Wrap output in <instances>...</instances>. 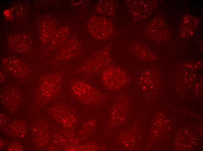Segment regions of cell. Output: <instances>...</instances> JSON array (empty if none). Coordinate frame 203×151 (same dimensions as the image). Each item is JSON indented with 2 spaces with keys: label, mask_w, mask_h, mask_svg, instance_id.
Returning a JSON list of instances; mask_svg holds the SVG:
<instances>
[{
  "label": "cell",
  "mask_w": 203,
  "mask_h": 151,
  "mask_svg": "<svg viewBox=\"0 0 203 151\" xmlns=\"http://www.w3.org/2000/svg\"><path fill=\"white\" fill-rule=\"evenodd\" d=\"M110 48V46H108L88 58L73 71V74L91 76L101 73L112 65Z\"/></svg>",
  "instance_id": "6da1fadb"
},
{
  "label": "cell",
  "mask_w": 203,
  "mask_h": 151,
  "mask_svg": "<svg viewBox=\"0 0 203 151\" xmlns=\"http://www.w3.org/2000/svg\"><path fill=\"white\" fill-rule=\"evenodd\" d=\"M69 85L73 95L84 104L96 105L105 99V96L102 92L82 79H72L69 81Z\"/></svg>",
  "instance_id": "7a4b0ae2"
},
{
  "label": "cell",
  "mask_w": 203,
  "mask_h": 151,
  "mask_svg": "<svg viewBox=\"0 0 203 151\" xmlns=\"http://www.w3.org/2000/svg\"><path fill=\"white\" fill-rule=\"evenodd\" d=\"M101 77L104 85L112 91H118L124 88L130 80V77L123 69L113 65L102 71Z\"/></svg>",
  "instance_id": "3957f363"
},
{
  "label": "cell",
  "mask_w": 203,
  "mask_h": 151,
  "mask_svg": "<svg viewBox=\"0 0 203 151\" xmlns=\"http://www.w3.org/2000/svg\"><path fill=\"white\" fill-rule=\"evenodd\" d=\"M88 28L94 37L99 39H107L111 35L113 26L108 19L100 16H93L89 19Z\"/></svg>",
  "instance_id": "277c9868"
},
{
  "label": "cell",
  "mask_w": 203,
  "mask_h": 151,
  "mask_svg": "<svg viewBox=\"0 0 203 151\" xmlns=\"http://www.w3.org/2000/svg\"><path fill=\"white\" fill-rule=\"evenodd\" d=\"M83 46L77 41L71 40L62 49L58 57L64 60H69L78 56L82 52Z\"/></svg>",
  "instance_id": "5b68a950"
},
{
  "label": "cell",
  "mask_w": 203,
  "mask_h": 151,
  "mask_svg": "<svg viewBox=\"0 0 203 151\" xmlns=\"http://www.w3.org/2000/svg\"><path fill=\"white\" fill-rule=\"evenodd\" d=\"M116 9V3L114 1H100L98 4L97 11L100 13L111 15L115 12Z\"/></svg>",
  "instance_id": "8992f818"
},
{
  "label": "cell",
  "mask_w": 203,
  "mask_h": 151,
  "mask_svg": "<svg viewBox=\"0 0 203 151\" xmlns=\"http://www.w3.org/2000/svg\"><path fill=\"white\" fill-rule=\"evenodd\" d=\"M131 50L138 57L142 60H150L153 58L151 52L139 45L135 44L132 45Z\"/></svg>",
  "instance_id": "52a82bcc"
},
{
  "label": "cell",
  "mask_w": 203,
  "mask_h": 151,
  "mask_svg": "<svg viewBox=\"0 0 203 151\" xmlns=\"http://www.w3.org/2000/svg\"><path fill=\"white\" fill-rule=\"evenodd\" d=\"M95 123L94 121L92 120L85 123L80 131V134L81 136H84L85 133L84 135L89 134L94 128Z\"/></svg>",
  "instance_id": "ba28073f"
}]
</instances>
